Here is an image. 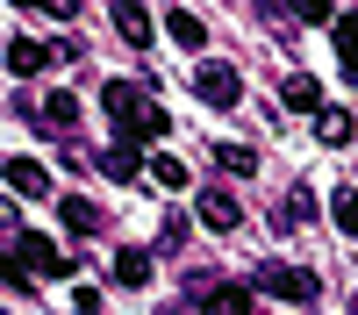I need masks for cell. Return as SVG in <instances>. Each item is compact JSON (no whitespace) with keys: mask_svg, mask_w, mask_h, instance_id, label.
I'll return each instance as SVG.
<instances>
[{"mask_svg":"<svg viewBox=\"0 0 358 315\" xmlns=\"http://www.w3.org/2000/svg\"><path fill=\"white\" fill-rule=\"evenodd\" d=\"M330 36H337V65H344V79H358V8L330 22Z\"/></svg>","mask_w":358,"mask_h":315,"instance_id":"cell-10","label":"cell"},{"mask_svg":"<svg viewBox=\"0 0 358 315\" xmlns=\"http://www.w3.org/2000/svg\"><path fill=\"white\" fill-rule=\"evenodd\" d=\"M201 222H208V229H236V222H244V208H236V193L208 186V193H201Z\"/></svg>","mask_w":358,"mask_h":315,"instance_id":"cell-9","label":"cell"},{"mask_svg":"<svg viewBox=\"0 0 358 315\" xmlns=\"http://www.w3.org/2000/svg\"><path fill=\"white\" fill-rule=\"evenodd\" d=\"M115 29H122V43H136V50H151V15H143L136 0H115Z\"/></svg>","mask_w":358,"mask_h":315,"instance_id":"cell-11","label":"cell"},{"mask_svg":"<svg viewBox=\"0 0 358 315\" xmlns=\"http://www.w3.org/2000/svg\"><path fill=\"white\" fill-rule=\"evenodd\" d=\"M151 94H158V86H136V79H108V86H101V108L115 115V129H122V122H129V115H136L143 101H151Z\"/></svg>","mask_w":358,"mask_h":315,"instance_id":"cell-4","label":"cell"},{"mask_svg":"<svg viewBox=\"0 0 358 315\" xmlns=\"http://www.w3.org/2000/svg\"><path fill=\"white\" fill-rule=\"evenodd\" d=\"M72 308H79V315H101V286H79V294H72Z\"/></svg>","mask_w":358,"mask_h":315,"instance_id":"cell-22","label":"cell"},{"mask_svg":"<svg viewBox=\"0 0 358 315\" xmlns=\"http://www.w3.org/2000/svg\"><path fill=\"white\" fill-rule=\"evenodd\" d=\"M330 222L344 229V237H358V186H337L330 193Z\"/></svg>","mask_w":358,"mask_h":315,"instance_id":"cell-16","label":"cell"},{"mask_svg":"<svg viewBox=\"0 0 358 315\" xmlns=\"http://www.w3.org/2000/svg\"><path fill=\"white\" fill-rule=\"evenodd\" d=\"M194 94L208 108H236V101H244V79H236V65H222V57H201V65H194Z\"/></svg>","mask_w":358,"mask_h":315,"instance_id":"cell-2","label":"cell"},{"mask_svg":"<svg viewBox=\"0 0 358 315\" xmlns=\"http://www.w3.org/2000/svg\"><path fill=\"white\" fill-rule=\"evenodd\" d=\"M101 172H108V180H136V172H143V158L129 151V143H108V151H101Z\"/></svg>","mask_w":358,"mask_h":315,"instance_id":"cell-14","label":"cell"},{"mask_svg":"<svg viewBox=\"0 0 358 315\" xmlns=\"http://www.w3.org/2000/svg\"><path fill=\"white\" fill-rule=\"evenodd\" d=\"M57 215H65V229H72V237H86V229L101 222V215H94V200H86V193H65V200H57Z\"/></svg>","mask_w":358,"mask_h":315,"instance_id":"cell-13","label":"cell"},{"mask_svg":"<svg viewBox=\"0 0 358 315\" xmlns=\"http://www.w3.org/2000/svg\"><path fill=\"white\" fill-rule=\"evenodd\" d=\"M165 36H172L179 50H208V22H201L194 8H165Z\"/></svg>","mask_w":358,"mask_h":315,"instance_id":"cell-7","label":"cell"},{"mask_svg":"<svg viewBox=\"0 0 358 315\" xmlns=\"http://www.w3.org/2000/svg\"><path fill=\"white\" fill-rule=\"evenodd\" d=\"M115 279H122V286H143V279H151V251H115Z\"/></svg>","mask_w":358,"mask_h":315,"instance_id":"cell-17","label":"cell"},{"mask_svg":"<svg viewBox=\"0 0 358 315\" xmlns=\"http://www.w3.org/2000/svg\"><path fill=\"white\" fill-rule=\"evenodd\" d=\"M351 315H358V301H351Z\"/></svg>","mask_w":358,"mask_h":315,"instance_id":"cell-23","label":"cell"},{"mask_svg":"<svg viewBox=\"0 0 358 315\" xmlns=\"http://www.w3.org/2000/svg\"><path fill=\"white\" fill-rule=\"evenodd\" d=\"M287 108H301V115H322V86L301 72V79H287Z\"/></svg>","mask_w":358,"mask_h":315,"instance_id":"cell-19","label":"cell"},{"mask_svg":"<svg viewBox=\"0 0 358 315\" xmlns=\"http://www.w3.org/2000/svg\"><path fill=\"white\" fill-rule=\"evenodd\" d=\"M208 315H251V286H201Z\"/></svg>","mask_w":358,"mask_h":315,"instance_id":"cell-12","label":"cell"},{"mask_svg":"<svg viewBox=\"0 0 358 315\" xmlns=\"http://www.w3.org/2000/svg\"><path fill=\"white\" fill-rule=\"evenodd\" d=\"M8 193H15V200H43V193H50V172H43L36 158H8Z\"/></svg>","mask_w":358,"mask_h":315,"instance_id":"cell-6","label":"cell"},{"mask_svg":"<svg viewBox=\"0 0 358 315\" xmlns=\"http://www.w3.org/2000/svg\"><path fill=\"white\" fill-rule=\"evenodd\" d=\"M15 265H22V272L36 265V279H65V272H72V258L57 251L50 237H36V229H15Z\"/></svg>","mask_w":358,"mask_h":315,"instance_id":"cell-3","label":"cell"},{"mask_svg":"<svg viewBox=\"0 0 358 315\" xmlns=\"http://www.w3.org/2000/svg\"><path fill=\"white\" fill-rule=\"evenodd\" d=\"M43 65H50V43H36V36H8V72H15V79L43 72Z\"/></svg>","mask_w":358,"mask_h":315,"instance_id":"cell-8","label":"cell"},{"mask_svg":"<svg viewBox=\"0 0 358 315\" xmlns=\"http://www.w3.org/2000/svg\"><path fill=\"white\" fill-rule=\"evenodd\" d=\"M158 136H165V108H158V101H143L129 122L115 129V143H129V151H143V143H158Z\"/></svg>","mask_w":358,"mask_h":315,"instance_id":"cell-5","label":"cell"},{"mask_svg":"<svg viewBox=\"0 0 358 315\" xmlns=\"http://www.w3.org/2000/svg\"><path fill=\"white\" fill-rule=\"evenodd\" d=\"M258 286L273 301H294V308H308L315 294H322V279L308 272V265H258Z\"/></svg>","mask_w":358,"mask_h":315,"instance_id":"cell-1","label":"cell"},{"mask_svg":"<svg viewBox=\"0 0 358 315\" xmlns=\"http://www.w3.org/2000/svg\"><path fill=\"white\" fill-rule=\"evenodd\" d=\"M315 129H322V143H351V115H344V108H322Z\"/></svg>","mask_w":358,"mask_h":315,"instance_id":"cell-21","label":"cell"},{"mask_svg":"<svg viewBox=\"0 0 358 315\" xmlns=\"http://www.w3.org/2000/svg\"><path fill=\"white\" fill-rule=\"evenodd\" d=\"M151 180H158L165 193H179V186H187V180H194V172H187V165H179L172 151H151Z\"/></svg>","mask_w":358,"mask_h":315,"instance_id":"cell-15","label":"cell"},{"mask_svg":"<svg viewBox=\"0 0 358 315\" xmlns=\"http://www.w3.org/2000/svg\"><path fill=\"white\" fill-rule=\"evenodd\" d=\"M43 122H50V129H72V122H79V101H72V94H43Z\"/></svg>","mask_w":358,"mask_h":315,"instance_id":"cell-20","label":"cell"},{"mask_svg":"<svg viewBox=\"0 0 358 315\" xmlns=\"http://www.w3.org/2000/svg\"><path fill=\"white\" fill-rule=\"evenodd\" d=\"M215 165L229 172V180H251V172H258V158L244 151V143H215Z\"/></svg>","mask_w":358,"mask_h":315,"instance_id":"cell-18","label":"cell"}]
</instances>
